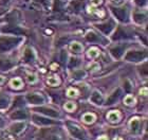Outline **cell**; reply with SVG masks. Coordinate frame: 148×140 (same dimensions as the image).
Instances as JSON below:
<instances>
[{
	"instance_id": "cell-1",
	"label": "cell",
	"mask_w": 148,
	"mask_h": 140,
	"mask_svg": "<svg viewBox=\"0 0 148 140\" xmlns=\"http://www.w3.org/2000/svg\"><path fill=\"white\" fill-rule=\"evenodd\" d=\"M20 41V38L18 37H11V36H2L0 38V50L5 51L10 50L11 48L15 47L17 43Z\"/></svg>"
},
{
	"instance_id": "cell-2",
	"label": "cell",
	"mask_w": 148,
	"mask_h": 140,
	"mask_svg": "<svg viewBox=\"0 0 148 140\" xmlns=\"http://www.w3.org/2000/svg\"><path fill=\"white\" fill-rule=\"evenodd\" d=\"M143 57H146V52H144V51H131V52L127 53L126 55L127 61H131V62L140 61Z\"/></svg>"
},
{
	"instance_id": "cell-3",
	"label": "cell",
	"mask_w": 148,
	"mask_h": 140,
	"mask_svg": "<svg viewBox=\"0 0 148 140\" xmlns=\"http://www.w3.org/2000/svg\"><path fill=\"white\" fill-rule=\"evenodd\" d=\"M112 12L120 20H126L127 18V10L126 8H121V9H116V8H112Z\"/></svg>"
},
{
	"instance_id": "cell-4",
	"label": "cell",
	"mask_w": 148,
	"mask_h": 140,
	"mask_svg": "<svg viewBox=\"0 0 148 140\" xmlns=\"http://www.w3.org/2000/svg\"><path fill=\"white\" fill-rule=\"evenodd\" d=\"M113 27H114V23L111 20H109L107 22H104V23H101V25H97V28L102 32H104L105 34H109L111 32V30L113 29Z\"/></svg>"
},
{
	"instance_id": "cell-5",
	"label": "cell",
	"mask_w": 148,
	"mask_h": 140,
	"mask_svg": "<svg viewBox=\"0 0 148 140\" xmlns=\"http://www.w3.org/2000/svg\"><path fill=\"white\" fill-rule=\"evenodd\" d=\"M69 130H70V132H71L74 136H76V137H82V136H84L83 130H82L79 126H77V125L69 124Z\"/></svg>"
},
{
	"instance_id": "cell-6",
	"label": "cell",
	"mask_w": 148,
	"mask_h": 140,
	"mask_svg": "<svg viewBox=\"0 0 148 140\" xmlns=\"http://www.w3.org/2000/svg\"><path fill=\"white\" fill-rule=\"evenodd\" d=\"M28 100L33 104H40V103L43 102V98L39 94H36V93H33V94H29Z\"/></svg>"
},
{
	"instance_id": "cell-7",
	"label": "cell",
	"mask_w": 148,
	"mask_h": 140,
	"mask_svg": "<svg viewBox=\"0 0 148 140\" xmlns=\"http://www.w3.org/2000/svg\"><path fill=\"white\" fill-rule=\"evenodd\" d=\"M121 93H122L121 89H120V88H117L114 92L111 93V96H109L108 100H107V104H113V103L115 102L117 99H119V97L121 96Z\"/></svg>"
},
{
	"instance_id": "cell-8",
	"label": "cell",
	"mask_w": 148,
	"mask_h": 140,
	"mask_svg": "<svg viewBox=\"0 0 148 140\" xmlns=\"http://www.w3.org/2000/svg\"><path fill=\"white\" fill-rule=\"evenodd\" d=\"M14 66L10 59H0V70H9Z\"/></svg>"
},
{
	"instance_id": "cell-9",
	"label": "cell",
	"mask_w": 148,
	"mask_h": 140,
	"mask_svg": "<svg viewBox=\"0 0 148 140\" xmlns=\"http://www.w3.org/2000/svg\"><path fill=\"white\" fill-rule=\"evenodd\" d=\"M3 31L4 32H9V33H13V34H16V35H19V34H22L23 33V30L20 29L19 27H15V26H12V27H8V28H4L3 29Z\"/></svg>"
},
{
	"instance_id": "cell-10",
	"label": "cell",
	"mask_w": 148,
	"mask_h": 140,
	"mask_svg": "<svg viewBox=\"0 0 148 140\" xmlns=\"http://www.w3.org/2000/svg\"><path fill=\"white\" fill-rule=\"evenodd\" d=\"M36 110L37 112H43V114H46V115L52 116V117H57V116H58V112H55V110H53V109H51V108H45V107H41V108H37Z\"/></svg>"
},
{
	"instance_id": "cell-11",
	"label": "cell",
	"mask_w": 148,
	"mask_h": 140,
	"mask_svg": "<svg viewBox=\"0 0 148 140\" xmlns=\"http://www.w3.org/2000/svg\"><path fill=\"white\" fill-rule=\"evenodd\" d=\"M91 100H92V101L95 103V104H102V103H103L102 93L99 92L97 90H95L94 92H93L92 97H91Z\"/></svg>"
},
{
	"instance_id": "cell-12",
	"label": "cell",
	"mask_w": 148,
	"mask_h": 140,
	"mask_svg": "<svg viewBox=\"0 0 148 140\" xmlns=\"http://www.w3.org/2000/svg\"><path fill=\"white\" fill-rule=\"evenodd\" d=\"M120 116L121 115L119 110H111L108 115H107V118H108L111 122H115L120 119Z\"/></svg>"
},
{
	"instance_id": "cell-13",
	"label": "cell",
	"mask_w": 148,
	"mask_h": 140,
	"mask_svg": "<svg viewBox=\"0 0 148 140\" xmlns=\"http://www.w3.org/2000/svg\"><path fill=\"white\" fill-rule=\"evenodd\" d=\"M86 39H87V41H91V43L101 41L99 36V35H96L94 32H88V33H87V35H86Z\"/></svg>"
},
{
	"instance_id": "cell-14",
	"label": "cell",
	"mask_w": 148,
	"mask_h": 140,
	"mask_svg": "<svg viewBox=\"0 0 148 140\" xmlns=\"http://www.w3.org/2000/svg\"><path fill=\"white\" fill-rule=\"evenodd\" d=\"M83 120H84V122H86V123H92V122L95 120V115H94V114H91V112H87V114L84 115Z\"/></svg>"
},
{
	"instance_id": "cell-15",
	"label": "cell",
	"mask_w": 148,
	"mask_h": 140,
	"mask_svg": "<svg viewBox=\"0 0 148 140\" xmlns=\"http://www.w3.org/2000/svg\"><path fill=\"white\" fill-rule=\"evenodd\" d=\"M28 117V114L25 110H18V112H15L12 115V118L15 119H25Z\"/></svg>"
},
{
	"instance_id": "cell-16",
	"label": "cell",
	"mask_w": 148,
	"mask_h": 140,
	"mask_svg": "<svg viewBox=\"0 0 148 140\" xmlns=\"http://www.w3.org/2000/svg\"><path fill=\"white\" fill-rule=\"evenodd\" d=\"M84 6V1L83 0H75L70 4V8H73L75 11H79Z\"/></svg>"
},
{
	"instance_id": "cell-17",
	"label": "cell",
	"mask_w": 148,
	"mask_h": 140,
	"mask_svg": "<svg viewBox=\"0 0 148 140\" xmlns=\"http://www.w3.org/2000/svg\"><path fill=\"white\" fill-rule=\"evenodd\" d=\"M11 86L13 88H15V89H20L22 87V81L18 78L13 79L12 81H11Z\"/></svg>"
},
{
	"instance_id": "cell-18",
	"label": "cell",
	"mask_w": 148,
	"mask_h": 140,
	"mask_svg": "<svg viewBox=\"0 0 148 140\" xmlns=\"http://www.w3.org/2000/svg\"><path fill=\"white\" fill-rule=\"evenodd\" d=\"M70 49L75 53H80L83 51V46H82L79 43H73V44H71V46H70Z\"/></svg>"
},
{
	"instance_id": "cell-19",
	"label": "cell",
	"mask_w": 148,
	"mask_h": 140,
	"mask_svg": "<svg viewBox=\"0 0 148 140\" xmlns=\"http://www.w3.org/2000/svg\"><path fill=\"white\" fill-rule=\"evenodd\" d=\"M139 123H140V120L138 118H134V119H131V121H130L129 125L131 130L134 132L138 131V128H139Z\"/></svg>"
},
{
	"instance_id": "cell-20",
	"label": "cell",
	"mask_w": 148,
	"mask_h": 140,
	"mask_svg": "<svg viewBox=\"0 0 148 140\" xmlns=\"http://www.w3.org/2000/svg\"><path fill=\"white\" fill-rule=\"evenodd\" d=\"M25 128V124L23 123H15L14 125H12V131L14 133H20Z\"/></svg>"
},
{
	"instance_id": "cell-21",
	"label": "cell",
	"mask_w": 148,
	"mask_h": 140,
	"mask_svg": "<svg viewBox=\"0 0 148 140\" xmlns=\"http://www.w3.org/2000/svg\"><path fill=\"white\" fill-rule=\"evenodd\" d=\"M9 104V99L6 96H3V94H0V108H4L6 107Z\"/></svg>"
},
{
	"instance_id": "cell-22",
	"label": "cell",
	"mask_w": 148,
	"mask_h": 140,
	"mask_svg": "<svg viewBox=\"0 0 148 140\" xmlns=\"http://www.w3.org/2000/svg\"><path fill=\"white\" fill-rule=\"evenodd\" d=\"M124 102H125V104H127V105H132V104H134V102H136V99H134L133 96H131V94H127V96L125 97V99H124Z\"/></svg>"
},
{
	"instance_id": "cell-23",
	"label": "cell",
	"mask_w": 148,
	"mask_h": 140,
	"mask_svg": "<svg viewBox=\"0 0 148 140\" xmlns=\"http://www.w3.org/2000/svg\"><path fill=\"white\" fill-rule=\"evenodd\" d=\"M33 118H34L35 122H37V123H43V124H50V123H53V121H51V120H47V119L40 118V117H38V116H34Z\"/></svg>"
},
{
	"instance_id": "cell-24",
	"label": "cell",
	"mask_w": 148,
	"mask_h": 140,
	"mask_svg": "<svg viewBox=\"0 0 148 140\" xmlns=\"http://www.w3.org/2000/svg\"><path fill=\"white\" fill-rule=\"evenodd\" d=\"M111 53L113 54L116 59H119L121 55H122V53H123V48H113V49H111Z\"/></svg>"
},
{
	"instance_id": "cell-25",
	"label": "cell",
	"mask_w": 148,
	"mask_h": 140,
	"mask_svg": "<svg viewBox=\"0 0 148 140\" xmlns=\"http://www.w3.org/2000/svg\"><path fill=\"white\" fill-rule=\"evenodd\" d=\"M59 83H60V81H59V79L57 77H52V78H50L48 80V84L51 85V86H57Z\"/></svg>"
},
{
	"instance_id": "cell-26",
	"label": "cell",
	"mask_w": 148,
	"mask_h": 140,
	"mask_svg": "<svg viewBox=\"0 0 148 140\" xmlns=\"http://www.w3.org/2000/svg\"><path fill=\"white\" fill-rule=\"evenodd\" d=\"M145 18H146L145 14H142V13H140V14L136 13V14H134V19H136V21L139 22V23H142V22L145 20Z\"/></svg>"
},
{
	"instance_id": "cell-27",
	"label": "cell",
	"mask_w": 148,
	"mask_h": 140,
	"mask_svg": "<svg viewBox=\"0 0 148 140\" xmlns=\"http://www.w3.org/2000/svg\"><path fill=\"white\" fill-rule=\"evenodd\" d=\"M88 54H89L90 57H96V56L99 55V51L96 48H91V49H89V53Z\"/></svg>"
},
{
	"instance_id": "cell-28",
	"label": "cell",
	"mask_w": 148,
	"mask_h": 140,
	"mask_svg": "<svg viewBox=\"0 0 148 140\" xmlns=\"http://www.w3.org/2000/svg\"><path fill=\"white\" fill-rule=\"evenodd\" d=\"M25 59L27 62H30V61H32V59H33V53H32V51L30 49H28L27 51H25Z\"/></svg>"
},
{
	"instance_id": "cell-29",
	"label": "cell",
	"mask_w": 148,
	"mask_h": 140,
	"mask_svg": "<svg viewBox=\"0 0 148 140\" xmlns=\"http://www.w3.org/2000/svg\"><path fill=\"white\" fill-rule=\"evenodd\" d=\"M65 108L68 110V112H73L75 109V104L73 102H68L65 104Z\"/></svg>"
},
{
	"instance_id": "cell-30",
	"label": "cell",
	"mask_w": 148,
	"mask_h": 140,
	"mask_svg": "<svg viewBox=\"0 0 148 140\" xmlns=\"http://www.w3.org/2000/svg\"><path fill=\"white\" fill-rule=\"evenodd\" d=\"M126 36V33L125 32H123V30L122 29H119L117 30V32L115 33V36H114V38H121V37H125Z\"/></svg>"
},
{
	"instance_id": "cell-31",
	"label": "cell",
	"mask_w": 148,
	"mask_h": 140,
	"mask_svg": "<svg viewBox=\"0 0 148 140\" xmlns=\"http://www.w3.org/2000/svg\"><path fill=\"white\" fill-rule=\"evenodd\" d=\"M76 93L77 91L74 89V88H70L68 90V92H67V94H68L69 97H74V96H76Z\"/></svg>"
},
{
	"instance_id": "cell-32",
	"label": "cell",
	"mask_w": 148,
	"mask_h": 140,
	"mask_svg": "<svg viewBox=\"0 0 148 140\" xmlns=\"http://www.w3.org/2000/svg\"><path fill=\"white\" fill-rule=\"evenodd\" d=\"M74 75H75V78H76V79H80V78H83L84 75H85V72H83V71H75V72H74Z\"/></svg>"
},
{
	"instance_id": "cell-33",
	"label": "cell",
	"mask_w": 148,
	"mask_h": 140,
	"mask_svg": "<svg viewBox=\"0 0 148 140\" xmlns=\"http://www.w3.org/2000/svg\"><path fill=\"white\" fill-rule=\"evenodd\" d=\"M10 0H0V6H6Z\"/></svg>"
},
{
	"instance_id": "cell-34",
	"label": "cell",
	"mask_w": 148,
	"mask_h": 140,
	"mask_svg": "<svg viewBox=\"0 0 148 140\" xmlns=\"http://www.w3.org/2000/svg\"><path fill=\"white\" fill-rule=\"evenodd\" d=\"M101 2H102V0H92L93 6H97V4H99Z\"/></svg>"
},
{
	"instance_id": "cell-35",
	"label": "cell",
	"mask_w": 148,
	"mask_h": 140,
	"mask_svg": "<svg viewBox=\"0 0 148 140\" xmlns=\"http://www.w3.org/2000/svg\"><path fill=\"white\" fill-rule=\"evenodd\" d=\"M136 2H138V4H144L146 2V0H136Z\"/></svg>"
},
{
	"instance_id": "cell-36",
	"label": "cell",
	"mask_w": 148,
	"mask_h": 140,
	"mask_svg": "<svg viewBox=\"0 0 148 140\" xmlns=\"http://www.w3.org/2000/svg\"><path fill=\"white\" fill-rule=\"evenodd\" d=\"M97 140H108V137L107 136H101Z\"/></svg>"
},
{
	"instance_id": "cell-37",
	"label": "cell",
	"mask_w": 148,
	"mask_h": 140,
	"mask_svg": "<svg viewBox=\"0 0 148 140\" xmlns=\"http://www.w3.org/2000/svg\"><path fill=\"white\" fill-rule=\"evenodd\" d=\"M3 81H4V78H3V77H0V84L3 83Z\"/></svg>"
},
{
	"instance_id": "cell-38",
	"label": "cell",
	"mask_w": 148,
	"mask_h": 140,
	"mask_svg": "<svg viewBox=\"0 0 148 140\" xmlns=\"http://www.w3.org/2000/svg\"><path fill=\"white\" fill-rule=\"evenodd\" d=\"M3 13H4V10H3V9H0V15H2Z\"/></svg>"
},
{
	"instance_id": "cell-39",
	"label": "cell",
	"mask_w": 148,
	"mask_h": 140,
	"mask_svg": "<svg viewBox=\"0 0 148 140\" xmlns=\"http://www.w3.org/2000/svg\"><path fill=\"white\" fill-rule=\"evenodd\" d=\"M112 1H113V2H116V3H120L122 0H112Z\"/></svg>"
},
{
	"instance_id": "cell-40",
	"label": "cell",
	"mask_w": 148,
	"mask_h": 140,
	"mask_svg": "<svg viewBox=\"0 0 148 140\" xmlns=\"http://www.w3.org/2000/svg\"><path fill=\"white\" fill-rule=\"evenodd\" d=\"M36 1H39V2H46V1H48V0H36Z\"/></svg>"
},
{
	"instance_id": "cell-41",
	"label": "cell",
	"mask_w": 148,
	"mask_h": 140,
	"mask_svg": "<svg viewBox=\"0 0 148 140\" xmlns=\"http://www.w3.org/2000/svg\"><path fill=\"white\" fill-rule=\"evenodd\" d=\"M114 140H123L122 138H120V137H116V138H114Z\"/></svg>"
}]
</instances>
